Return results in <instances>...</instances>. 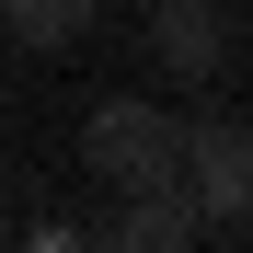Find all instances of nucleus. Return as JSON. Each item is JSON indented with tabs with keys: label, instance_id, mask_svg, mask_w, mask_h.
Here are the masks:
<instances>
[{
	"label": "nucleus",
	"instance_id": "3",
	"mask_svg": "<svg viewBox=\"0 0 253 253\" xmlns=\"http://www.w3.org/2000/svg\"><path fill=\"white\" fill-rule=\"evenodd\" d=\"M150 58H161V81L207 92L230 69V0H150Z\"/></svg>",
	"mask_w": 253,
	"mask_h": 253
},
{
	"label": "nucleus",
	"instance_id": "1",
	"mask_svg": "<svg viewBox=\"0 0 253 253\" xmlns=\"http://www.w3.org/2000/svg\"><path fill=\"white\" fill-rule=\"evenodd\" d=\"M81 161H92V184H184V115L150 104V92H104L81 115Z\"/></svg>",
	"mask_w": 253,
	"mask_h": 253
},
{
	"label": "nucleus",
	"instance_id": "6",
	"mask_svg": "<svg viewBox=\"0 0 253 253\" xmlns=\"http://www.w3.org/2000/svg\"><path fill=\"white\" fill-rule=\"evenodd\" d=\"M230 12H242V0H230Z\"/></svg>",
	"mask_w": 253,
	"mask_h": 253
},
{
	"label": "nucleus",
	"instance_id": "4",
	"mask_svg": "<svg viewBox=\"0 0 253 253\" xmlns=\"http://www.w3.org/2000/svg\"><path fill=\"white\" fill-rule=\"evenodd\" d=\"M115 242H126V253H184V242H207V219H196V196H184V184H126Z\"/></svg>",
	"mask_w": 253,
	"mask_h": 253
},
{
	"label": "nucleus",
	"instance_id": "5",
	"mask_svg": "<svg viewBox=\"0 0 253 253\" xmlns=\"http://www.w3.org/2000/svg\"><path fill=\"white\" fill-rule=\"evenodd\" d=\"M92 12H104V0H0V23H12V46H35V58L81 46V35H92Z\"/></svg>",
	"mask_w": 253,
	"mask_h": 253
},
{
	"label": "nucleus",
	"instance_id": "2",
	"mask_svg": "<svg viewBox=\"0 0 253 253\" xmlns=\"http://www.w3.org/2000/svg\"><path fill=\"white\" fill-rule=\"evenodd\" d=\"M184 196L207 230H253V115H184Z\"/></svg>",
	"mask_w": 253,
	"mask_h": 253
}]
</instances>
